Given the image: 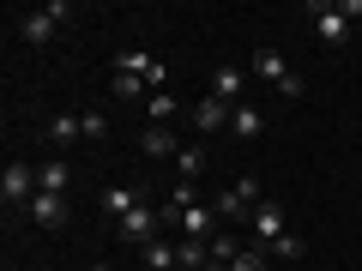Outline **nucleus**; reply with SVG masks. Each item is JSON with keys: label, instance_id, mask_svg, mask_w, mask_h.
<instances>
[{"label": "nucleus", "instance_id": "nucleus-7", "mask_svg": "<svg viewBox=\"0 0 362 271\" xmlns=\"http://www.w3.org/2000/svg\"><path fill=\"white\" fill-rule=\"evenodd\" d=\"M25 217L37 223V229H66V193H37L25 205Z\"/></svg>", "mask_w": 362, "mask_h": 271}, {"label": "nucleus", "instance_id": "nucleus-15", "mask_svg": "<svg viewBox=\"0 0 362 271\" xmlns=\"http://www.w3.org/2000/svg\"><path fill=\"white\" fill-rule=\"evenodd\" d=\"M230 133H235V139H259V133H266V115H259L254 103H242V109L230 115Z\"/></svg>", "mask_w": 362, "mask_h": 271}, {"label": "nucleus", "instance_id": "nucleus-2", "mask_svg": "<svg viewBox=\"0 0 362 271\" xmlns=\"http://www.w3.org/2000/svg\"><path fill=\"white\" fill-rule=\"evenodd\" d=\"M66 18H73V6H66V0H49V6H25V13H13V30L30 42V49H42V42H54L66 30Z\"/></svg>", "mask_w": 362, "mask_h": 271}, {"label": "nucleus", "instance_id": "nucleus-8", "mask_svg": "<svg viewBox=\"0 0 362 271\" xmlns=\"http://www.w3.org/2000/svg\"><path fill=\"white\" fill-rule=\"evenodd\" d=\"M278 235H284V205L278 199H259L254 205V247H272Z\"/></svg>", "mask_w": 362, "mask_h": 271}, {"label": "nucleus", "instance_id": "nucleus-18", "mask_svg": "<svg viewBox=\"0 0 362 271\" xmlns=\"http://www.w3.org/2000/svg\"><path fill=\"white\" fill-rule=\"evenodd\" d=\"M49 139H54V145L85 139V121H78V115H54V121H49Z\"/></svg>", "mask_w": 362, "mask_h": 271}, {"label": "nucleus", "instance_id": "nucleus-20", "mask_svg": "<svg viewBox=\"0 0 362 271\" xmlns=\"http://www.w3.org/2000/svg\"><path fill=\"white\" fill-rule=\"evenodd\" d=\"M115 97H121V103H151V85H145V78H121V73H115Z\"/></svg>", "mask_w": 362, "mask_h": 271}, {"label": "nucleus", "instance_id": "nucleus-21", "mask_svg": "<svg viewBox=\"0 0 362 271\" xmlns=\"http://www.w3.org/2000/svg\"><path fill=\"white\" fill-rule=\"evenodd\" d=\"M199 169H206V151H199V145H181V157H175V175H181V181H194Z\"/></svg>", "mask_w": 362, "mask_h": 271}, {"label": "nucleus", "instance_id": "nucleus-6", "mask_svg": "<svg viewBox=\"0 0 362 271\" xmlns=\"http://www.w3.org/2000/svg\"><path fill=\"white\" fill-rule=\"evenodd\" d=\"M0 199H6V211H25L30 199H37V175H30V163H6V175H0Z\"/></svg>", "mask_w": 362, "mask_h": 271}, {"label": "nucleus", "instance_id": "nucleus-24", "mask_svg": "<svg viewBox=\"0 0 362 271\" xmlns=\"http://www.w3.org/2000/svg\"><path fill=\"white\" fill-rule=\"evenodd\" d=\"M230 271H272L266 265V247H242V253L230 259Z\"/></svg>", "mask_w": 362, "mask_h": 271}, {"label": "nucleus", "instance_id": "nucleus-3", "mask_svg": "<svg viewBox=\"0 0 362 271\" xmlns=\"http://www.w3.org/2000/svg\"><path fill=\"white\" fill-rule=\"evenodd\" d=\"M109 73H121V78H145V85H151V90H163L169 66L157 61L151 49H115V54H109Z\"/></svg>", "mask_w": 362, "mask_h": 271}, {"label": "nucleus", "instance_id": "nucleus-22", "mask_svg": "<svg viewBox=\"0 0 362 271\" xmlns=\"http://www.w3.org/2000/svg\"><path fill=\"white\" fill-rule=\"evenodd\" d=\"M302 247H308V241H302V235H296V229H284V235H278V241H272V247H266V259H296V253H302Z\"/></svg>", "mask_w": 362, "mask_h": 271}, {"label": "nucleus", "instance_id": "nucleus-17", "mask_svg": "<svg viewBox=\"0 0 362 271\" xmlns=\"http://www.w3.org/2000/svg\"><path fill=\"white\" fill-rule=\"evenodd\" d=\"M145 115H151V127H169V115H181V103L169 97V90H151V103H145Z\"/></svg>", "mask_w": 362, "mask_h": 271}, {"label": "nucleus", "instance_id": "nucleus-13", "mask_svg": "<svg viewBox=\"0 0 362 271\" xmlns=\"http://www.w3.org/2000/svg\"><path fill=\"white\" fill-rule=\"evenodd\" d=\"M254 78H266V85H284V78H290V61H284L278 49H259V54H254Z\"/></svg>", "mask_w": 362, "mask_h": 271}, {"label": "nucleus", "instance_id": "nucleus-14", "mask_svg": "<svg viewBox=\"0 0 362 271\" xmlns=\"http://www.w3.org/2000/svg\"><path fill=\"white\" fill-rule=\"evenodd\" d=\"M139 259H145V271H181V259H175V241H163V235H157L151 247H139Z\"/></svg>", "mask_w": 362, "mask_h": 271}, {"label": "nucleus", "instance_id": "nucleus-4", "mask_svg": "<svg viewBox=\"0 0 362 271\" xmlns=\"http://www.w3.org/2000/svg\"><path fill=\"white\" fill-rule=\"evenodd\" d=\"M259 199H266V193H259V181H254V175H242L230 193L211 199V211H218L223 223H254V205H259Z\"/></svg>", "mask_w": 362, "mask_h": 271}, {"label": "nucleus", "instance_id": "nucleus-11", "mask_svg": "<svg viewBox=\"0 0 362 271\" xmlns=\"http://www.w3.org/2000/svg\"><path fill=\"white\" fill-rule=\"evenodd\" d=\"M139 151L157 157V163H175L181 145H175V133H169V127H145V133H139Z\"/></svg>", "mask_w": 362, "mask_h": 271}, {"label": "nucleus", "instance_id": "nucleus-26", "mask_svg": "<svg viewBox=\"0 0 362 271\" xmlns=\"http://www.w3.org/2000/svg\"><path fill=\"white\" fill-rule=\"evenodd\" d=\"M90 271H115V265H109V259H103V265H90Z\"/></svg>", "mask_w": 362, "mask_h": 271}, {"label": "nucleus", "instance_id": "nucleus-23", "mask_svg": "<svg viewBox=\"0 0 362 271\" xmlns=\"http://www.w3.org/2000/svg\"><path fill=\"white\" fill-rule=\"evenodd\" d=\"M235 253H242V241H235V235H223V229L211 235V265H230Z\"/></svg>", "mask_w": 362, "mask_h": 271}, {"label": "nucleus", "instance_id": "nucleus-12", "mask_svg": "<svg viewBox=\"0 0 362 271\" xmlns=\"http://www.w3.org/2000/svg\"><path fill=\"white\" fill-rule=\"evenodd\" d=\"M145 205V187H103V211H109V217H127V211H139Z\"/></svg>", "mask_w": 362, "mask_h": 271}, {"label": "nucleus", "instance_id": "nucleus-16", "mask_svg": "<svg viewBox=\"0 0 362 271\" xmlns=\"http://www.w3.org/2000/svg\"><path fill=\"white\" fill-rule=\"evenodd\" d=\"M66 181H73V163H42L37 169V193H66Z\"/></svg>", "mask_w": 362, "mask_h": 271}, {"label": "nucleus", "instance_id": "nucleus-19", "mask_svg": "<svg viewBox=\"0 0 362 271\" xmlns=\"http://www.w3.org/2000/svg\"><path fill=\"white\" fill-rule=\"evenodd\" d=\"M187 205H206V199H199L194 181H175V187H169V199H163V211H187Z\"/></svg>", "mask_w": 362, "mask_h": 271}, {"label": "nucleus", "instance_id": "nucleus-25", "mask_svg": "<svg viewBox=\"0 0 362 271\" xmlns=\"http://www.w3.org/2000/svg\"><path fill=\"white\" fill-rule=\"evenodd\" d=\"M78 121H85V139H103V133H109V115H97V109H85Z\"/></svg>", "mask_w": 362, "mask_h": 271}, {"label": "nucleus", "instance_id": "nucleus-10", "mask_svg": "<svg viewBox=\"0 0 362 271\" xmlns=\"http://www.w3.org/2000/svg\"><path fill=\"white\" fill-rule=\"evenodd\" d=\"M242 90H247V73H242V66H218V73H211V97H218V103L242 109Z\"/></svg>", "mask_w": 362, "mask_h": 271}, {"label": "nucleus", "instance_id": "nucleus-27", "mask_svg": "<svg viewBox=\"0 0 362 271\" xmlns=\"http://www.w3.org/2000/svg\"><path fill=\"white\" fill-rule=\"evenodd\" d=\"M206 271H230V265H206Z\"/></svg>", "mask_w": 362, "mask_h": 271}, {"label": "nucleus", "instance_id": "nucleus-9", "mask_svg": "<svg viewBox=\"0 0 362 271\" xmlns=\"http://www.w3.org/2000/svg\"><path fill=\"white\" fill-rule=\"evenodd\" d=\"M230 115H235V109H230V103H218V97L206 90V97L194 103V115H187V121H194L199 133H230Z\"/></svg>", "mask_w": 362, "mask_h": 271}, {"label": "nucleus", "instance_id": "nucleus-1", "mask_svg": "<svg viewBox=\"0 0 362 271\" xmlns=\"http://www.w3.org/2000/svg\"><path fill=\"white\" fill-rule=\"evenodd\" d=\"M308 18H314V37H320L326 49H344L350 25L362 18V0H308Z\"/></svg>", "mask_w": 362, "mask_h": 271}, {"label": "nucleus", "instance_id": "nucleus-5", "mask_svg": "<svg viewBox=\"0 0 362 271\" xmlns=\"http://www.w3.org/2000/svg\"><path fill=\"white\" fill-rule=\"evenodd\" d=\"M157 235H163V205H151V199L121 217V241H127V247H151Z\"/></svg>", "mask_w": 362, "mask_h": 271}]
</instances>
